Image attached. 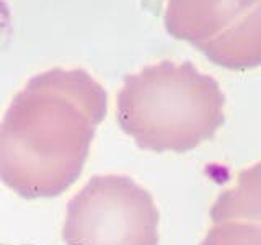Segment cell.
Segmentation results:
<instances>
[{
	"label": "cell",
	"instance_id": "obj_2",
	"mask_svg": "<svg viewBox=\"0 0 261 245\" xmlns=\"http://www.w3.org/2000/svg\"><path fill=\"white\" fill-rule=\"evenodd\" d=\"M119 128L152 152H190L225 121L219 82L191 62L162 61L124 79L116 96Z\"/></svg>",
	"mask_w": 261,
	"mask_h": 245
},
{
	"label": "cell",
	"instance_id": "obj_6",
	"mask_svg": "<svg viewBox=\"0 0 261 245\" xmlns=\"http://www.w3.org/2000/svg\"><path fill=\"white\" fill-rule=\"evenodd\" d=\"M201 245H261V227L248 223H212Z\"/></svg>",
	"mask_w": 261,
	"mask_h": 245
},
{
	"label": "cell",
	"instance_id": "obj_5",
	"mask_svg": "<svg viewBox=\"0 0 261 245\" xmlns=\"http://www.w3.org/2000/svg\"><path fill=\"white\" fill-rule=\"evenodd\" d=\"M212 223L235 220L261 227V162L239 172L211 208Z\"/></svg>",
	"mask_w": 261,
	"mask_h": 245
},
{
	"label": "cell",
	"instance_id": "obj_1",
	"mask_svg": "<svg viewBox=\"0 0 261 245\" xmlns=\"http://www.w3.org/2000/svg\"><path fill=\"white\" fill-rule=\"evenodd\" d=\"M106 90L84 69L54 67L33 77L0 121V180L21 198H54L77 182Z\"/></svg>",
	"mask_w": 261,
	"mask_h": 245
},
{
	"label": "cell",
	"instance_id": "obj_3",
	"mask_svg": "<svg viewBox=\"0 0 261 245\" xmlns=\"http://www.w3.org/2000/svg\"><path fill=\"white\" fill-rule=\"evenodd\" d=\"M152 194L124 175H95L67 204L65 245H159Z\"/></svg>",
	"mask_w": 261,
	"mask_h": 245
},
{
	"label": "cell",
	"instance_id": "obj_4",
	"mask_svg": "<svg viewBox=\"0 0 261 245\" xmlns=\"http://www.w3.org/2000/svg\"><path fill=\"white\" fill-rule=\"evenodd\" d=\"M165 28L230 70L261 65V0H167Z\"/></svg>",
	"mask_w": 261,
	"mask_h": 245
}]
</instances>
